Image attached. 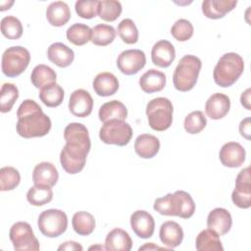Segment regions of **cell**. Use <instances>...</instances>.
<instances>
[{
    "label": "cell",
    "instance_id": "1",
    "mask_svg": "<svg viewBox=\"0 0 251 251\" xmlns=\"http://www.w3.org/2000/svg\"><path fill=\"white\" fill-rule=\"evenodd\" d=\"M17 132L24 138L42 137L51 129V120L43 113L41 107L31 99H26L17 111Z\"/></svg>",
    "mask_w": 251,
    "mask_h": 251
},
{
    "label": "cell",
    "instance_id": "2",
    "mask_svg": "<svg viewBox=\"0 0 251 251\" xmlns=\"http://www.w3.org/2000/svg\"><path fill=\"white\" fill-rule=\"evenodd\" d=\"M244 70V62L237 53L224 54L214 68L213 77L221 87L231 86L242 75Z\"/></svg>",
    "mask_w": 251,
    "mask_h": 251
},
{
    "label": "cell",
    "instance_id": "3",
    "mask_svg": "<svg viewBox=\"0 0 251 251\" xmlns=\"http://www.w3.org/2000/svg\"><path fill=\"white\" fill-rule=\"evenodd\" d=\"M201 67L202 63L198 57L193 55L183 56L174 72L173 82L175 88L181 92L191 90L197 82Z\"/></svg>",
    "mask_w": 251,
    "mask_h": 251
},
{
    "label": "cell",
    "instance_id": "4",
    "mask_svg": "<svg viewBox=\"0 0 251 251\" xmlns=\"http://www.w3.org/2000/svg\"><path fill=\"white\" fill-rule=\"evenodd\" d=\"M174 107L172 102L165 97L150 100L146 106V116L150 127L157 131L168 129L173 123Z\"/></svg>",
    "mask_w": 251,
    "mask_h": 251
},
{
    "label": "cell",
    "instance_id": "5",
    "mask_svg": "<svg viewBox=\"0 0 251 251\" xmlns=\"http://www.w3.org/2000/svg\"><path fill=\"white\" fill-rule=\"evenodd\" d=\"M30 61L28 50L23 46L7 48L2 55V72L8 77H16L23 74Z\"/></svg>",
    "mask_w": 251,
    "mask_h": 251
},
{
    "label": "cell",
    "instance_id": "6",
    "mask_svg": "<svg viewBox=\"0 0 251 251\" xmlns=\"http://www.w3.org/2000/svg\"><path fill=\"white\" fill-rule=\"evenodd\" d=\"M99 137L105 144L126 146L132 137V128L125 121L111 120L103 123L99 130Z\"/></svg>",
    "mask_w": 251,
    "mask_h": 251
},
{
    "label": "cell",
    "instance_id": "7",
    "mask_svg": "<svg viewBox=\"0 0 251 251\" xmlns=\"http://www.w3.org/2000/svg\"><path fill=\"white\" fill-rule=\"evenodd\" d=\"M40 232L50 238L63 234L68 227V217L65 212L58 209L43 211L37 220Z\"/></svg>",
    "mask_w": 251,
    "mask_h": 251
},
{
    "label": "cell",
    "instance_id": "8",
    "mask_svg": "<svg viewBox=\"0 0 251 251\" xmlns=\"http://www.w3.org/2000/svg\"><path fill=\"white\" fill-rule=\"evenodd\" d=\"M88 153L89 151L79 144L66 142L60 153L62 168L71 175L79 173L85 166Z\"/></svg>",
    "mask_w": 251,
    "mask_h": 251
},
{
    "label": "cell",
    "instance_id": "9",
    "mask_svg": "<svg viewBox=\"0 0 251 251\" xmlns=\"http://www.w3.org/2000/svg\"><path fill=\"white\" fill-rule=\"evenodd\" d=\"M9 237L14 248L18 251L39 250L40 248L30 225L25 222H17L14 224L10 228Z\"/></svg>",
    "mask_w": 251,
    "mask_h": 251
},
{
    "label": "cell",
    "instance_id": "10",
    "mask_svg": "<svg viewBox=\"0 0 251 251\" xmlns=\"http://www.w3.org/2000/svg\"><path fill=\"white\" fill-rule=\"evenodd\" d=\"M231 200L235 206L248 209L251 206V183L250 168L242 169L236 176L235 187L231 193Z\"/></svg>",
    "mask_w": 251,
    "mask_h": 251
},
{
    "label": "cell",
    "instance_id": "11",
    "mask_svg": "<svg viewBox=\"0 0 251 251\" xmlns=\"http://www.w3.org/2000/svg\"><path fill=\"white\" fill-rule=\"evenodd\" d=\"M146 64L145 53L140 49H128L123 51L118 59V69L126 75L137 74Z\"/></svg>",
    "mask_w": 251,
    "mask_h": 251
},
{
    "label": "cell",
    "instance_id": "12",
    "mask_svg": "<svg viewBox=\"0 0 251 251\" xmlns=\"http://www.w3.org/2000/svg\"><path fill=\"white\" fill-rule=\"evenodd\" d=\"M246 157L244 147L238 142H227L225 143L219 153L221 163L227 168H238L240 167Z\"/></svg>",
    "mask_w": 251,
    "mask_h": 251
},
{
    "label": "cell",
    "instance_id": "13",
    "mask_svg": "<svg viewBox=\"0 0 251 251\" xmlns=\"http://www.w3.org/2000/svg\"><path fill=\"white\" fill-rule=\"evenodd\" d=\"M93 109V99L90 93L84 89L75 90L69 101L70 112L78 118H84L91 114Z\"/></svg>",
    "mask_w": 251,
    "mask_h": 251
},
{
    "label": "cell",
    "instance_id": "14",
    "mask_svg": "<svg viewBox=\"0 0 251 251\" xmlns=\"http://www.w3.org/2000/svg\"><path fill=\"white\" fill-rule=\"evenodd\" d=\"M130 226L140 238H149L155 229V221L151 214L144 210H137L130 216Z\"/></svg>",
    "mask_w": 251,
    "mask_h": 251
},
{
    "label": "cell",
    "instance_id": "15",
    "mask_svg": "<svg viewBox=\"0 0 251 251\" xmlns=\"http://www.w3.org/2000/svg\"><path fill=\"white\" fill-rule=\"evenodd\" d=\"M230 109L229 97L224 93L212 94L205 104V113L212 120L223 119Z\"/></svg>",
    "mask_w": 251,
    "mask_h": 251
},
{
    "label": "cell",
    "instance_id": "16",
    "mask_svg": "<svg viewBox=\"0 0 251 251\" xmlns=\"http://www.w3.org/2000/svg\"><path fill=\"white\" fill-rule=\"evenodd\" d=\"M176 58L174 45L168 40H160L154 44L151 50L152 63L160 68H168Z\"/></svg>",
    "mask_w": 251,
    "mask_h": 251
},
{
    "label": "cell",
    "instance_id": "17",
    "mask_svg": "<svg viewBox=\"0 0 251 251\" xmlns=\"http://www.w3.org/2000/svg\"><path fill=\"white\" fill-rule=\"evenodd\" d=\"M232 219L229 212L224 208H215L207 217V226L219 235L227 233L231 227Z\"/></svg>",
    "mask_w": 251,
    "mask_h": 251
},
{
    "label": "cell",
    "instance_id": "18",
    "mask_svg": "<svg viewBox=\"0 0 251 251\" xmlns=\"http://www.w3.org/2000/svg\"><path fill=\"white\" fill-rule=\"evenodd\" d=\"M174 216L189 219L195 212V203L191 195L183 190L176 191L172 196Z\"/></svg>",
    "mask_w": 251,
    "mask_h": 251
},
{
    "label": "cell",
    "instance_id": "19",
    "mask_svg": "<svg viewBox=\"0 0 251 251\" xmlns=\"http://www.w3.org/2000/svg\"><path fill=\"white\" fill-rule=\"evenodd\" d=\"M59 178L56 167L49 162H41L37 164L32 173V181L34 185L54 186Z\"/></svg>",
    "mask_w": 251,
    "mask_h": 251
},
{
    "label": "cell",
    "instance_id": "20",
    "mask_svg": "<svg viewBox=\"0 0 251 251\" xmlns=\"http://www.w3.org/2000/svg\"><path fill=\"white\" fill-rule=\"evenodd\" d=\"M236 4V0H205L202 2V13L209 19L218 20L232 11Z\"/></svg>",
    "mask_w": 251,
    "mask_h": 251
},
{
    "label": "cell",
    "instance_id": "21",
    "mask_svg": "<svg viewBox=\"0 0 251 251\" xmlns=\"http://www.w3.org/2000/svg\"><path fill=\"white\" fill-rule=\"evenodd\" d=\"M47 57L50 62L60 68L69 67L75 59L73 49L62 42H55L47 49Z\"/></svg>",
    "mask_w": 251,
    "mask_h": 251
},
{
    "label": "cell",
    "instance_id": "22",
    "mask_svg": "<svg viewBox=\"0 0 251 251\" xmlns=\"http://www.w3.org/2000/svg\"><path fill=\"white\" fill-rule=\"evenodd\" d=\"M92 87L97 95L102 97H108L114 95L118 91L119 80L112 73H100L94 77Z\"/></svg>",
    "mask_w": 251,
    "mask_h": 251
},
{
    "label": "cell",
    "instance_id": "23",
    "mask_svg": "<svg viewBox=\"0 0 251 251\" xmlns=\"http://www.w3.org/2000/svg\"><path fill=\"white\" fill-rule=\"evenodd\" d=\"M159 235L164 245L169 248H175L182 242L183 230L177 223L174 221H167L162 224Z\"/></svg>",
    "mask_w": 251,
    "mask_h": 251
},
{
    "label": "cell",
    "instance_id": "24",
    "mask_svg": "<svg viewBox=\"0 0 251 251\" xmlns=\"http://www.w3.org/2000/svg\"><path fill=\"white\" fill-rule=\"evenodd\" d=\"M159 149V139L156 136L149 133H143L138 135L134 141L135 153L143 159L153 158L155 155H157Z\"/></svg>",
    "mask_w": 251,
    "mask_h": 251
},
{
    "label": "cell",
    "instance_id": "25",
    "mask_svg": "<svg viewBox=\"0 0 251 251\" xmlns=\"http://www.w3.org/2000/svg\"><path fill=\"white\" fill-rule=\"evenodd\" d=\"M64 138L66 142L76 143L90 151L91 142L88 130L85 126L80 123H71L64 130Z\"/></svg>",
    "mask_w": 251,
    "mask_h": 251
},
{
    "label": "cell",
    "instance_id": "26",
    "mask_svg": "<svg viewBox=\"0 0 251 251\" xmlns=\"http://www.w3.org/2000/svg\"><path fill=\"white\" fill-rule=\"evenodd\" d=\"M46 19L53 26H63L71 19V11L67 3L55 1L48 5L46 9Z\"/></svg>",
    "mask_w": 251,
    "mask_h": 251
},
{
    "label": "cell",
    "instance_id": "27",
    "mask_svg": "<svg viewBox=\"0 0 251 251\" xmlns=\"http://www.w3.org/2000/svg\"><path fill=\"white\" fill-rule=\"evenodd\" d=\"M132 247V240L129 234L122 228L112 229L106 236L105 248L110 251H129Z\"/></svg>",
    "mask_w": 251,
    "mask_h": 251
},
{
    "label": "cell",
    "instance_id": "28",
    "mask_svg": "<svg viewBox=\"0 0 251 251\" xmlns=\"http://www.w3.org/2000/svg\"><path fill=\"white\" fill-rule=\"evenodd\" d=\"M166 85V75L155 69H150L139 78V86L145 93H154L164 89Z\"/></svg>",
    "mask_w": 251,
    "mask_h": 251
},
{
    "label": "cell",
    "instance_id": "29",
    "mask_svg": "<svg viewBox=\"0 0 251 251\" xmlns=\"http://www.w3.org/2000/svg\"><path fill=\"white\" fill-rule=\"evenodd\" d=\"M99 120L102 123L111 120H122L125 121L127 117V109L123 102L119 100H112L104 103L98 112Z\"/></svg>",
    "mask_w": 251,
    "mask_h": 251
},
{
    "label": "cell",
    "instance_id": "30",
    "mask_svg": "<svg viewBox=\"0 0 251 251\" xmlns=\"http://www.w3.org/2000/svg\"><path fill=\"white\" fill-rule=\"evenodd\" d=\"M64 89L57 83H51L43 86L39 90V99L41 102L50 108L58 107L64 100Z\"/></svg>",
    "mask_w": 251,
    "mask_h": 251
},
{
    "label": "cell",
    "instance_id": "31",
    "mask_svg": "<svg viewBox=\"0 0 251 251\" xmlns=\"http://www.w3.org/2000/svg\"><path fill=\"white\" fill-rule=\"evenodd\" d=\"M195 246L198 251H223L224 247L219 234L207 228L203 229L196 237Z\"/></svg>",
    "mask_w": 251,
    "mask_h": 251
},
{
    "label": "cell",
    "instance_id": "32",
    "mask_svg": "<svg viewBox=\"0 0 251 251\" xmlns=\"http://www.w3.org/2000/svg\"><path fill=\"white\" fill-rule=\"evenodd\" d=\"M56 72L49 66L40 64L33 68L30 75V80L36 88H42L45 85L56 83Z\"/></svg>",
    "mask_w": 251,
    "mask_h": 251
},
{
    "label": "cell",
    "instance_id": "33",
    "mask_svg": "<svg viewBox=\"0 0 251 251\" xmlns=\"http://www.w3.org/2000/svg\"><path fill=\"white\" fill-rule=\"evenodd\" d=\"M72 225L74 230L78 235H89L95 228L94 217L85 211L76 212L72 219Z\"/></svg>",
    "mask_w": 251,
    "mask_h": 251
},
{
    "label": "cell",
    "instance_id": "34",
    "mask_svg": "<svg viewBox=\"0 0 251 251\" xmlns=\"http://www.w3.org/2000/svg\"><path fill=\"white\" fill-rule=\"evenodd\" d=\"M91 33L92 28H90L88 25L80 23L74 24L67 29V39L76 45L81 46L86 44L88 41L91 40Z\"/></svg>",
    "mask_w": 251,
    "mask_h": 251
},
{
    "label": "cell",
    "instance_id": "35",
    "mask_svg": "<svg viewBox=\"0 0 251 251\" xmlns=\"http://www.w3.org/2000/svg\"><path fill=\"white\" fill-rule=\"evenodd\" d=\"M116 30L110 25L99 24L92 28L91 42L97 46H107L114 41Z\"/></svg>",
    "mask_w": 251,
    "mask_h": 251
},
{
    "label": "cell",
    "instance_id": "36",
    "mask_svg": "<svg viewBox=\"0 0 251 251\" xmlns=\"http://www.w3.org/2000/svg\"><path fill=\"white\" fill-rule=\"evenodd\" d=\"M26 199L33 206H43L53 199L52 188L46 185H34L28 189Z\"/></svg>",
    "mask_w": 251,
    "mask_h": 251
},
{
    "label": "cell",
    "instance_id": "37",
    "mask_svg": "<svg viewBox=\"0 0 251 251\" xmlns=\"http://www.w3.org/2000/svg\"><path fill=\"white\" fill-rule=\"evenodd\" d=\"M122 4L116 0H102L98 5V16L105 22H114L122 14Z\"/></svg>",
    "mask_w": 251,
    "mask_h": 251
},
{
    "label": "cell",
    "instance_id": "38",
    "mask_svg": "<svg viewBox=\"0 0 251 251\" xmlns=\"http://www.w3.org/2000/svg\"><path fill=\"white\" fill-rule=\"evenodd\" d=\"M19 98V89L13 83H4L0 92V110L2 113H8L12 110L15 102Z\"/></svg>",
    "mask_w": 251,
    "mask_h": 251
},
{
    "label": "cell",
    "instance_id": "39",
    "mask_svg": "<svg viewBox=\"0 0 251 251\" xmlns=\"http://www.w3.org/2000/svg\"><path fill=\"white\" fill-rule=\"evenodd\" d=\"M1 32L11 40H17L23 35V25L14 16H7L1 20Z\"/></svg>",
    "mask_w": 251,
    "mask_h": 251
},
{
    "label": "cell",
    "instance_id": "40",
    "mask_svg": "<svg viewBox=\"0 0 251 251\" xmlns=\"http://www.w3.org/2000/svg\"><path fill=\"white\" fill-rule=\"evenodd\" d=\"M21 181V175L14 167H3L0 170V190L9 191L15 189Z\"/></svg>",
    "mask_w": 251,
    "mask_h": 251
},
{
    "label": "cell",
    "instance_id": "41",
    "mask_svg": "<svg viewBox=\"0 0 251 251\" xmlns=\"http://www.w3.org/2000/svg\"><path fill=\"white\" fill-rule=\"evenodd\" d=\"M207 125V119L203 112L194 111L189 113L184 119V129L190 134H196L202 131Z\"/></svg>",
    "mask_w": 251,
    "mask_h": 251
},
{
    "label": "cell",
    "instance_id": "42",
    "mask_svg": "<svg viewBox=\"0 0 251 251\" xmlns=\"http://www.w3.org/2000/svg\"><path fill=\"white\" fill-rule=\"evenodd\" d=\"M118 34L126 44H134L138 40V30L130 19H124L118 25Z\"/></svg>",
    "mask_w": 251,
    "mask_h": 251
},
{
    "label": "cell",
    "instance_id": "43",
    "mask_svg": "<svg viewBox=\"0 0 251 251\" xmlns=\"http://www.w3.org/2000/svg\"><path fill=\"white\" fill-rule=\"evenodd\" d=\"M193 31L194 28L192 24L185 19L177 20L171 27V34L173 37L181 42L190 39L193 35Z\"/></svg>",
    "mask_w": 251,
    "mask_h": 251
},
{
    "label": "cell",
    "instance_id": "44",
    "mask_svg": "<svg viewBox=\"0 0 251 251\" xmlns=\"http://www.w3.org/2000/svg\"><path fill=\"white\" fill-rule=\"evenodd\" d=\"M99 1L96 0H78L75 4L76 14L82 19H92L98 14Z\"/></svg>",
    "mask_w": 251,
    "mask_h": 251
},
{
    "label": "cell",
    "instance_id": "45",
    "mask_svg": "<svg viewBox=\"0 0 251 251\" xmlns=\"http://www.w3.org/2000/svg\"><path fill=\"white\" fill-rule=\"evenodd\" d=\"M172 196H173V193H168L163 197L157 198L154 202V206H153L154 210L164 216H174Z\"/></svg>",
    "mask_w": 251,
    "mask_h": 251
},
{
    "label": "cell",
    "instance_id": "46",
    "mask_svg": "<svg viewBox=\"0 0 251 251\" xmlns=\"http://www.w3.org/2000/svg\"><path fill=\"white\" fill-rule=\"evenodd\" d=\"M239 132L241 136H243L246 139H250V133H251V123H250V117L245 118L242 120L239 124Z\"/></svg>",
    "mask_w": 251,
    "mask_h": 251
},
{
    "label": "cell",
    "instance_id": "47",
    "mask_svg": "<svg viewBox=\"0 0 251 251\" xmlns=\"http://www.w3.org/2000/svg\"><path fill=\"white\" fill-rule=\"evenodd\" d=\"M83 248L80 244H78L77 242H75V241H67V242H64L63 244H61L59 247H58V250H79L81 251Z\"/></svg>",
    "mask_w": 251,
    "mask_h": 251
},
{
    "label": "cell",
    "instance_id": "48",
    "mask_svg": "<svg viewBox=\"0 0 251 251\" xmlns=\"http://www.w3.org/2000/svg\"><path fill=\"white\" fill-rule=\"evenodd\" d=\"M240 102L243 107H245L247 110H250V88H247L244 92H242L240 96Z\"/></svg>",
    "mask_w": 251,
    "mask_h": 251
},
{
    "label": "cell",
    "instance_id": "49",
    "mask_svg": "<svg viewBox=\"0 0 251 251\" xmlns=\"http://www.w3.org/2000/svg\"><path fill=\"white\" fill-rule=\"evenodd\" d=\"M152 250V249H164V248H161V247H159V246H156L153 242H150V243H146L145 245H143V246H141V247H139V250L141 251V250Z\"/></svg>",
    "mask_w": 251,
    "mask_h": 251
},
{
    "label": "cell",
    "instance_id": "50",
    "mask_svg": "<svg viewBox=\"0 0 251 251\" xmlns=\"http://www.w3.org/2000/svg\"><path fill=\"white\" fill-rule=\"evenodd\" d=\"M14 4V1H2L0 3V10L1 11H5L7 9H10V7Z\"/></svg>",
    "mask_w": 251,
    "mask_h": 251
}]
</instances>
